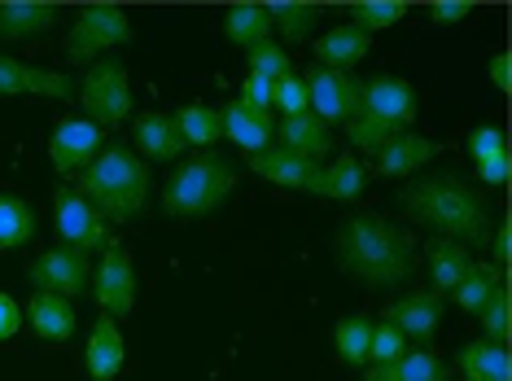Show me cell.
Here are the masks:
<instances>
[{"label":"cell","mask_w":512,"mask_h":381,"mask_svg":"<svg viewBox=\"0 0 512 381\" xmlns=\"http://www.w3.org/2000/svg\"><path fill=\"white\" fill-rule=\"evenodd\" d=\"M333 254L337 268L351 272L364 285H377V290H394V285H403L412 276V241L381 215L346 219L333 241Z\"/></svg>","instance_id":"1"},{"label":"cell","mask_w":512,"mask_h":381,"mask_svg":"<svg viewBox=\"0 0 512 381\" xmlns=\"http://www.w3.org/2000/svg\"><path fill=\"white\" fill-rule=\"evenodd\" d=\"M403 206L412 219H421L425 228H434L442 241H486L491 233V211H486L482 189H473L460 176H425L412 180L403 189Z\"/></svg>","instance_id":"2"},{"label":"cell","mask_w":512,"mask_h":381,"mask_svg":"<svg viewBox=\"0 0 512 381\" xmlns=\"http://www.w3.org/2000/svg\"><path fill=\"white\" fill-rule=\"evenodd\" d=\"M79 193L97 206L101 219H132L149 202V163L127 145H106L79 171Z\"/></svg>","instance_id":"3"},{"label":"cell","mask_w":512,"mask_h":381,"mask_svg":"<svg viewBox=\"0 0 512 381\" xmlns=\"http://www.w3.org/2000/svg\"><path fill=\"white\" fill-rule=\"evenodd\" d=\"M412 119H416L412 84L399 75H372V79H359V110H355V119L346 123V136H351L355 149L377 154L394 136L412 132Z\"/></svg>","instance_id":"4"},{"label":"cell","mask_w":512,"mask_h":381,"mask_svg":"<svg viewBox=\"0 0 512 381\" xmlns=\"http://www.w3.org/2000/svg\"><path fill=\"white\" fill-rule=\"evenodd\" d=\"M237 189V167L224 154H193L176 167V176L162 189V211L171 219H202L219 211L228 202V193Z\"/></svg>","instance_id":"5"},{"label":"cell","mask_w":512,"mask_h":381,"mask_svg":"<svg viewBox=\"0 0 512 381\" xmlns=\"http://www.w3.org/2000/svg\"><path fill=\"white\" fill-rule=\"evenodd\" d=\"M79 84H84L79 97H84L88 123H97L101 132L132 119V79H127V66L119 57H97Z\"/></svg>","instance_id":"6"},{"label":"cell","mask_w":512,"mask_h":381,"mask_svg":"<svg viewBox=\"0 0 512 381\" xmlns=\"http://www.w3.org/2000/svg\"><path fill=\"white\" fill-rule=\"evenodd\" d=\"M132 44V18L119 5H84L66 36V57L71 62H97L106 49Z\"/></svg>","instance_id":"7"},{"label":"cell","mask_w":512,"mask_h":381,"mask_svg":"<svg viewBox=\"0 0 512 381\" xmlns=\"http://www.w3.org/2000/svg\"><path fill=\"white\" fill-rule=\"evenodd\" d=\"M53 219H57V237H62L66 250H79V254H92V250H110L114 246V233L106 228L101 211L92 206L79 189H62L53 202Z\"/></svg>","instance_id":"8"},{"label":"cell","mask_w":512,"mask_h":381,"mask_svg":"<svg viewBox=\"0 0 512 381\" xmlns=\"http://www.w3.org/2000/svg\"><path fill=\"white\" fill-rule=\"evenodd\" d=\"M307 84V101H311V114L324 123V127H337V123H351L355 110H359V79L351 71H329V66H311L302 75Z\"/></svg>","instance_id":"9"},{"label":"cell","mask_w":512,"mask_h":381,"mask_svg":"<svg viewBox=\"0 0 512 381\" xmlns=\"http://www.w3.org/2000/svg\"><path fill=\"white\" fill-rule=\"evenodd\" d=\"M106 149V132L88 119H62L49 136V163L57 176H79Z\"/></svg>","instance_id":"10"},{"label":"cell","mask_w":512,"mask_h":381,"mask_svg":"<svg viewBox=\"0 0 512 381\" xmlns=\"http://www.w3.org/2000/svg\"><path fill=\"white\" fill-rule=\"evenodd\" d=\"M27 281L36 285V294H57V298H75L88 290L92 268H88V254L57 246L49 254H40L36 263L27 268Z\"/></svg>","instance_id":"11"},{"label":"cell","mask_w":512,"mask_h":381,"mask_svg":"<svg viewBox=\"0 0 512 381\" xmlns=\"http://www.w3.org/2000/svg\"><path fill=\"white\" fill-rule=\"evenodd\" d=\"M97 307L106 311L110 320H119V316H132V307H136V263H132V254H127L119 241L106 250V259H101V268H97Z\"/></svg>","instance_id":"12"},{"label":"cell","mask_w":512,"mask_h":381,"mask_svg":"<svg viewBox=\"0 0 512 381\" xmlns=\"http://www.w3.org/2000/svg\"><path fill=\"white\" fill-rule=\"evenodd\" d=\"M250 171L272 184H281V189H298V193H320L324 184V163L316 158H302L294 149H263V154H250Z\"/></svg>","instance_id":"13"},{"label":"cell","mask_w":512,"mask_h":381,"mask_svg":"<svg viewBox=\"0 0 512 381\" xmlns=\"http://www.w3.org/2000/svg\"><path fill=\"white\" fill-rule=\"evenodd\" d=\"M386 325H394L403 333L407 342H429L442 325V298L434 290H421V294H403L394 298V303L386 307Z\"/></svg>","instance_id":"14"},{"label":"cell","mask_w":512,"mask_h":381,"mask_svg":"<svg viewBox=\"0 0 512 381\" xmlns=\"http://www.w3.org/2000/svg\"><path fill=\"white\" fill-rule=\"evenodd\" d=\"M224 119V136L232 145H241L246 154H263V149L276 145V119L272 110H254L246 101H232L228 110H219Z\"/></svg>","instance_id":"15"},{"label":"cell","mask_w":512,"mask_h":381,"mask_svg":"<svg viewBox=\"0 0 512 381\" xmlns=\"http://www.w3.org/2000/svg\"><path fill=\"white\" fill-rule=\"evenodd\" d=\"M123 360H127V342H123L119 320L101 316L97 329L88 333V346H84L88 377H92V381H114V377L123 373Z\"/></svg>","instance_id":"16"},{"label":"cell","mask_w":512,"mask_h":381,"mask_svg":"<svg viewBox=\"0 0 512 381\" xmlns=\"http://www.w3.org/2000/svg\"><path fill=\"white\" fill-rule=\"evenodd\" d=\"M438 154H442L438 141H429V136H416V132H403V136H394L390 145L377 149V176L403 180V176H412L416 167H425L429 158H438Z\"/></svg>","instance_id":"17"},{"label":"cell","mask_w":512,"mask_h":381,"mask_svg":"<svg viewBox=\"0 0 512 381\" xmlns=\"http://www.w3.org/2000/svg\"><path fill=\"white\" fill-rule=\"evenodd\" d=\"M136 149L149 158V163H171V158H180L184 149V136H180V127H176V119L171 114H158V110H149V114H141L136 119Z\"/></svg>","instance_id":"18"},{"label":"cell","mask_w":512,"mask_h":381,"mask_svg":"<svg viewBox=\"0 0 512 381\" xmlns=\"http://www.w3.org/2000/svg\"><path fill=\"white\" fill-rule=\"evenodd\" d=\"M53 22H57L53 0H5V5H0V40L44 36Z\"/></svg>","instance_id":"19"},{"label":"cell","mask_w":512,"mask_h":381,"mask_svg":"<svg viewBox=\"0 0 512 381\" xmlns=\"http://www.w3.org/2000/svg\"><path fill=\"white\" fill-rule=\"evenodd\" d=\"M368 49H372V36L359 31L355 22H342V27L324 31L316 40V57H320V66H329V71H351L355 62L368 57Z\"/></svg>","instance_id":"20"},{"label":"cell","mask_w":512,"mask_h":381,"mask_svg":"<svg viewBox=\"0 0 512 381\" xmlns=\"http://www.w3.org/2000/svg\"><path fill=\"white\" fill-rule=\"evenodd\" d=\"M451 364L434 351H403L394 364H368L364 381H447Z\"/></svg>","instance_id":"21"},{"label":"cell","mask_w":512,"mask_h":381,"mask_svg":"<svg viewBox=\"0 0 512 381\" xmlns=\"http://www.w3.org/2000/svg\"><path fill=\"white\" fill-rule=\"evenodd\" d=\"M276 145L294 149V154L316 158V163H320V154H329L333 136H329V127H324L316 114L307 110V114H298V119H281V123H276Z\"/></svg>","instance_id":"22"},{"label":"cell","mask_w":512,"mask_h":381,"mask_svg":"<svg viewBox=\"0 0 512 381\" xmlns=\"http://www.w3.org/2000/svg\"><path fill=\"white\" fill-rule=\"evenodd\" d=\"M27 320H31V329H36L44 342H66L75 333V307H71V298H57V294H31Z\"/></svg>","instance_id":"23"},{"label":"cell","mask_w":512,"mask_h":381,"mask_svg":"<svg viewBox=\"0 0 512 381\" xmlns=\"http://www.w3.org/2000/svg\"><path fill=\"white\" fill-rule=\"evenodd\" d=\"M263 14L289 44H298V40H307L311 31H316L324 5H316V0H267Z\"/></svg>","instance_id":"24"},{"label":"cell","mask_w":512,"mask_h":381,"mask_svg":"<svg viewBox=\"0 0 512 381\" xmlns=\"http://www.w3.org/2000/svg\"><path fill=\"white\" fill-rule=\"evenodd\" d=\"M504 290V268H495V263H473L469 272H464V281L451 290L460 311H469V316H482L486 303Z\"/></svg>","instance_id":"25"},{"label":"cell","mask_w":512,"mask_h":381,"mask_svg":"<svg viewBox=\"0 0 512 381\" xmlns=\"http://www.w3.org/2000/svg\"><path fill=\"white\" fill-rule=\"evenodd\" d=\"M456 368L464 373V381H508V351L486 338H477L469 346H460Z\"/></svg>","instance_id":"26"},{"label":"cell","mask_w":512,"mask_h":381,"mask_svg":"<svg viewBox=\"0 0 512 381\" xmlns=\"http://www.w3.org/2000/svg\"><path fill=\"white\" fill-rule=\"evenodd\" d=\"M473 268V259H469V250L460 246V241H434L429 246V281H434V294H451L456 285L464 281V272Z\"/></svg>","instance_id":"27"},{"label":"cell","mask_w":512,"mask_h":381,"mask_svg":"<svg viewBox=\"0 0 512 381\" xmlns=\"http://www.w3.org/2000/svg\"><path fill=\"white\" fill-rule=\"evenodd\" d=\"M171 119H176V127H180V136H184V145H189V149H211L219 136H224V119H219V110L202 106V101L180 106Z\"/></svg>","instance_id":"28"},{"label":"cell","mask_w":512,"mask_h":381,"mask_svg":"<svg viewBox=\"0 0 512 381\" xmlns=\"http://www.w3.org/2000/svg\"><path fill=\"white\" fill-rule=\"evenodd\" d=\"M224 36L250 53L254 44L272 40V22H267L263 5H250V0H241V5H232L228 14H224Z\"/></svg>","instance_id":"29"},{"label":"cell","mask_w":512,"mask_h":381,"mask_svg":"<svg viewBox=\"0 0 512 381\" xmlns=\"http://www.w3.org/2000/svg\"><path fill=\"white\" fill-rule=\"evenodd\" d=\"M368 189V167L359 163L355 154H342L324 167V184H320V198H337V202H355L359 193Z\"/></svg>","instance_id":"30"},{"label":"cell","mask_w":512,"mask_h":381,"mask_svg":"<svg viewBox=\"0 0 512 381\" xmlns=\"http://www.w3.org/2000/svg\"><path fill=\"white\" fill-rule=\"evenodd\" d=\"M36 237V211L14 193H0V250H18Z\"/></svg>","instance_id":"31"},{"label":"cell","mask_w":512,"mask_h":381,"mask_svg":"<svg viewBox=\"0 0 512 381\" xmlns=\"http://www.w3.org/2000/svg\"><path fill=\"white\" fill-rule=\"evenodd\" d=\"M346 14H351V22L359 31H386L394 27V22H403L412 9L403 5V0H355V5H346Z\"/></svg>","instance_id":"32"},{"label":"cell","mask_w":512,"mask_h":381,"mask_svg":"<svg viewBox=\"0 0 512 381\" xmlns=\"http://www.w3.org/2000/svg\"><path fill=\"white\" fill-rule=\"evenodd\" d=\"M368 338H372V320H368V316H346V320H337L333 342H337V355H342L346 364H355V368L368 364Z\"/></svg>","instance_id":"33"},{"label":"cell","mask_w":512,"mask_h":381,"mask_svg":"<svg viewBox=\"0 0 512 381\" xmlns=\"http://www.w3.org/2000/svg\"><path fill=\"white\" fill-rule=\"evenodd\" d=\"M272 106L281 110V119H298V114H307V110H311V101H307V84H302V75L289 71L285 79H276V84H272Z\"/></svg>","instance_id":"34"},{"label":"cell","mask_w":512,"mask_h":381,"mask_svg":"<svg viewBox=\"0 0 512 381\" xmlns=\"http://www.w3.org/2000/svg\"><path fill=\"white\" fill-rule=\"evenodd\" d=\"M246 57H250V75L272 79V84H276V79H285L289 71H294V66H289V53L281 49V44H272V40H267V44H254V49H250Z\"/></svg>","instance_id":"35"},{"label":"cell","mask_w":512,"mask_h":381,"mask_svg":"<svg viewBox=\"0 0 512 381\" xmlns=\"http://www.w3.org/2000/svg\"><path fill=\"white\" fill-rule=\"evenodd\" d=\"M407 351V338L386 320H377L372 325V338H368V364H394L399 355Z\"/></svg>","instance_id":"36"},{"label":"cell","mask_w":512,"mask_h":381,"mask_svg":"<svg viewBox=\"0 0 512 381\" xmlns=\"http://www.w3.org/2000/svg\"><path fill=\"white\" fill-rule=\"evenodd\" d=\"M482 338L495 342V346L508 342V290H499L491 303H486V311H482Z\"/></svg>","instance_id":"37"},{"label":"cell","mask_w":512,"mask_h":381,"mask_svg":"<svg viewBox=\"0 0 512 381\" xmlns=\"http://www.w3.org/2000/svg\"><path fill=\"white\" fill-rule=\"evenodd\" d=\"M469 154H473V163H482V158H495V154H508L504 127H473V132H469Z\"/></svg>","instance_id":"38"},{"label":"cell","mask_w":512,"mask_h":381,"mask_svg":"<svg viewBox=\"0 0 512 381\" xmlns=\"http://www.w3.org/2000/svg\"><path fill=\"white\" fill-rule=\"evenodd\" d=\"M246 106L254 110H272V79H259V75H246V84H241V97Z\"/></svg>","instance_id":"39"},{"label":"cell","mask_w":512,"mask_h":381,"mask_svg":"<svg viewBox=\"0 0 512 381\" xmlns=\"http://www.w3.org/2000/svg\"><path fill=\"white\" fill-rule=\"evenodd\" d=\"M473 14V0H434L429 5V18L438 22V27H447V22H464Z\"/></svg>","instance_id":"40"},{"label":"cell","mask_w":512,"mask_h":381,"mask_svg":"<svg viewBox=\"0 0 512 381\" xmlns=\"http://www.w3.org/2000/svg\"><path fill=\"white\" fill-rule=\"evenodd\" d=\"M477 180L486 184V189H499V184L508 180V154H495V158H482L477 163Z\"/></svg>","instance_id":"41"},{"label":"cell","mask_w":512,"mask_h":381,"mask_svg":"<svg viewBox=\"0 0 512 381\" xmlns=\"http://www.w3.org/2000/svg\"><path fill=\"white\" fill-rule=\"evenodd\" d=\"M22 329V307L9 294H0V342H9Z\"/></svg>","instance_id":"42"},{"label":"cell","mask_w":512,"mask_h":381,"mask_svg":"<svg viewBox=\"0 0 512 381\" xmlns=\"http://www.w3.org/2000/svg\"><path fill=\"white\" fill-rule=\"evenodd\" d=\"M508 66H512V62H508V53H495V57H491V84H495V88H504V92L512 88V71H508Z\"/></svg>","instance_id":"43"},{"label":"cell","mask_w":512,"mask_h":381,"mask_svg":"<svg viewBox=\"0 0 512 381\" xmlns=\"http://www.w3.org/2000/svg\"><path fill=\"white\" fill-rule=\"evenodd\" d=\"M495 268H508V259H512V233H508V224H499V233H495Z\"/></svg>","instance_id":"44"}]
</instances>
